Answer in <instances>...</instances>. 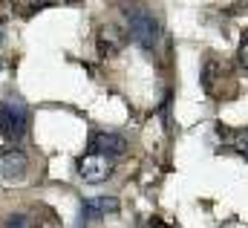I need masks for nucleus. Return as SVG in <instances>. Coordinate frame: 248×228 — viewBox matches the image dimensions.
Returning a JSON list of instances; mask_svg holds the SVG:
<instances>
[{
	"mask_svg": "<svg viewBox=\"0 0 248 228\" xmlns=\"http://www.w3.org/2000/svg\"><path fill=\"white\" fill-rule=\"evenodd\" d=\"M231 147H234L240 156H246V159H248V127L231 136Z\"/></svg>",
	"mask_w": 248,
	"mask_h": 228,
	"instance_id": "nucleus-10",
	"label": "nucleus"
},
{
	"mask_svg": "<svg viewBox=\"0 0 248 228\" xmlns=\"http://www.w3.org/2000/svg\"><path fill=\"white\" fill-rule=\"evenodd\" d=\"M3 228H35V220L26 214H9L3 220Z\"/></svg>",
	"mask_w": 248,
	"mask_h": 228,
	"instance_id": "nucleus-9",
	"label": "nucleus"
},
{
	"mask_svg": "<svg viewBox=\"0 0 248 228\" xmlns=\"http://www.w3.org/2000/svg\"><path fill=\"white\" fill-rule=\"evenodd\" d=\"M29 113L23 101H0V136L6 142H20L26 136Z\"/></svg>",
	"mask_w": 248,
	"mask_h": 228,
	"instance_id": "nucleus-2",
	"label": "nucleus"
},
{
	"mask_svg": "<svg viewBox=\"0 0 248 228\" xmlns=\"http://www.w3.org/2000/svg\"><path fill=\"white\" fill-rule=\"evenodd\" d=\"M237 58H240V66L248 69V32L243 35V41H240V52H237Z\"/></svg>",
	"mask_w": 248,
	"mask_h": 228,
	"instance_id": "nucleus-11",
	"label": "nucleus"
},
{
	"mask_svg": "<svg viewBox=\"0 0 248 228\" xmlns=\"http://www.w3.org/2000/svg\"><path fill=\"white\" fill-rule=\"evenodd\" d=\"M98 55L101 58H113L119 49L124 47V35L116 29V26H104L101 32H98Z\"/></svg>",
	"mask_w": 248,
	"mask_h": 228,
	"instance_id": "nucleus-6",
	"label": "nucleus"
},
{
	"mask_svg": "<svg viewBox=\"0 0 248 228\" xmlns=\"http://www.w3.org/2000/svg\"><path fill=\"white\" fill-rule=\"evenodd\" d=\"M87 202L98 211V217H107V214H116L119 211V199H113V196H93Z\"/></svg>",
	"mask_w": 248,
	"mask_h": 228,
	"instance_id": "nucleus-7",
	"label": "nucleus"
},
{
	"mask_svg": "<svg viewBox=\"0 0 248 228\" xmlns=\"http://www.w3.org/2000/svg\"><path fill=\"white\" fill-rule=\"evenodd\" d=\"M90 147L98 150V153H107V156H122L124 150H127V139H124L122 133H107V130H101V133L93 136Z\"/></svg>",
	"mask_w": 248,
	"mask_h": 228,
	"instance_id": "nucleus-5",
	"label": "nucleus"
},
{
	"mask_svg": "<svg viewBox=\"0 0 248 228\" xmlns=\"http://www.w3.org/2000/svg\"><path fill=\"white\" fill-rule=\"evenodd\" d=\"M78 173L84 182L90 185H101L113 176V156L107 153H98V150H90L81 162H78Z\"/></svg>",
	"mask_w": 248,
	"mask_h": 228,
	"instance_id": "nucleus-4",
	"label": "nucleus"
},
{
	"mask_svg": "<svg viewBox=\"0 0 248 228\" xmlns=\"http://www.w3.org/2000/svg\"><path fill=\"white\" fill-rule=\"evenodd\" d=\"M52 0H20V6L26 9V12H32V9H44V6H49Z\"/></svg>",
	"mask_w": 248,
	"mask_h": 228,
	"instance_id": "nucleus-12",
	"label": "nucleus"
},
{
	"mask_svg": "<svg viewBox=\"0 0 248 228\" xmlns=\"http://www.w3.org/2000/svg\"><path fill=\"white\" fill-rule=\"evenodd\" d=\"M26 171H29V156L20 147H3L0 150V182L3 185L23 182Z\"/></svg>",
	"mask_w": 248,
	"mask_h": 228,
	"instance_id": "nucleus-3",
	"label": "nucleus"
},
{
	"mask_svg": "<svg viewBox=\"0 0 248 228\" xmlns=\"http://www.w3.org/2000/svg\"><path fill=\"white\" fill-rule=\"evenodd\" d=\"M124 17H127V29H130V38L141 47V49H156L159 38H162V29H159V20L144 9V6H130L124 9Z\"/></svg>",
	"mask_w": 248,
	"mask_h": 228,
	"instance_id": "nucleus-1",
	"label": "nucleus"
},
{
	"mask_svg": "<svg viewBox=\"0 0 248 228\" xmlns=\"http://www.w3.org/2000/svg\"><path fill=\"white\" fill-rule=\"evenodd\" d=\"M95 220H101V217H98V211L84 199V202H81V208H78V223H75V228H90Z\"/></svg>",
	"mask_w": 248,
	"mask_h": 228,
	"instance_id": "nucleus-8",
	"label": "nucleus"
}]
</instances>
